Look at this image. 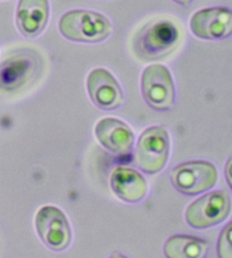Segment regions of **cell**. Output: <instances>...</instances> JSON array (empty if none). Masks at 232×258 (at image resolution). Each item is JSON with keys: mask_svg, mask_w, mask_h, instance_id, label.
<instances>
[{"mask_svg": "<svg viewBox=\"0 0 232 258\" xmlns=\"http://www.w3.org/2000/svg\"><path fill=\"white\" fill-rule=\"evenodd\" d=\"M110 21L102 14L77 9L65 13L59 21L64 38L75 42H101L111 33Z\"/></svg>", "mask_w": 232, "mask_h": 258, "instance_id": "1", "label": "cell"}, {"mask_svg": "<svg viewBox=\"0 0 232 258\" xmlns=\"http://www.w3.org/2000/svg\"><path fill=\"white\" fill-rule=\"evenodd\" d=\"M180 31L171 21L161 20L144 27L135 40V51L144 59H159L178 47Z\"/></svg>", "mask_w": 232, "mask_h": 258, "instance_id": "2", "label": "cell"}, {"mask_svg": "<svg viewBox=\"0 0 232 258\" xmlns=\"http://www.w3.org/2000/svg\"><path fill=\"white\" fill-rule=\"evenodd\" d=\"M170 141L166 129L154 126L145 129L139 136L135 150L136 164L142 171L154 174L161 171L169 158Z\"/></svg>", "mask_w": 232, "mask_h": 258, "instance_id": "3", "label": "cell"}, {"mask_svg": "<svg viewBox=\"0 0 232 258\" xmlns=\"http://www.w3.org/2000/svg\"><path fill=\"white\" fill-rule=\"evenodd\" d=\"M230 211L229 194L224 190H215L193 202L186 210L185 219L194 229H206L223 222Z\"/></svg>", "mask_w": 232, "mask_h": 258, "instance_id": "4", "label": "cell"}, {"mask_svg": "<svg viewBox=\"0 0 232 258\" xmlns=\"http://www.w3.org/2000/svg\"><path fill=\"white\" fill-rule=\"evenodd\" d=\"M216 168L206 161H190L176 167L171 172L173 187L185 195H198L214 187Z\"/></svg>", "mask_w": 232, "mask_h": 258, "instance_id": "5", "label": "cell"}, {"mask_svg": "<svg viewBox=\"0 0 232 258\" xmlns=\"http://www.w3.org/2000/svg\"><path fill=\"white\" fill-rule=\"evenodd\" d=\"M142 93L151 108L166 111L175 103V85L170 71L163 64L154 63L143 72Z\"/></svg>", "mask_w": 232, "mask_h": 258, "instance_id": "6", "label": "cell"}, {"mask_svg": "<svg viewBox=\"0 0 232 258\" xmlns=\"http://www.w3.org/2000/svg\"><path fill=\"white\" fill-rule=\"evenodd\" d=\"M35 228L41 240L50 249L62 251L71 243V227L66 215L58 207H41L35 216Z\"/></svg>", "mask_w": 232, "mask_h": 258, "instance_id": "7", "label": "cell"}, {"mask_svg": "<svg viewBox=\"0 0 232 258\" xmlns=\"http://www.w3.org/2000/svg\"><path fill=\"white\" fill-rule=\"evenodd\" d=\"M190 30L199 39L217 40L232 33V13L226 7L205 8L195 13L190 20Z\"/></svg>", "mask_w": 232, "mask_h": 258, "instance_id": "8", "label": "cell"}, {"mask_svg": "<svg viewBox=\"0 0 232 258\" xmlns=\"http://www.w3.org/2000/svg\"><path fill=\"white\" fill-rule=\"evenodd\" d=\"M92 102L102 110H114L123 103V92L118 82L109 71L95 68L86 81Z\"/></svg>", "mask_w": 232, "mask_h": 258, "instance_id": "9", "label": "cell"}, {"mask_svg": "<svg viewBox=\"0 0 232 258\" xmlns=\"http://www.w3.org/2000/svg\"><path fill=\"white\" fill-rule=\"evenodd\" d=\"M95 136L112 153L126 154L134 144V133L127 123L115 118H103L96 123Z\"/></svg>", "mask_w": 232, "mask_h": 258, "instance_id": "10", "label": "cell"}, {"mask_svg": "<svg viewBox=\"0 0 232 258\" xmlns=\"http://www.w3.org/2000/svg\"><path fill=\"white\" fill-rule=\"evenodd\" d=\"M48 0H20L16 12V24L25 38H35L48 23Z\"/></svg>", "mask_w": 232, "mask_h": 258, "instance_id": "11", "label": "cell"}, {"mask_svg": "<svg viewBox=\"0 0 232 258\" xmlns=\"http://www.w3.org/2000/svg\"><path fill=\"white\" fill-rule=\"evenodd\" d=\"M111 189L124 202L138 203L145 197L147 183L136 170L125 167L115 168L110 177Z\"/></svg>", "mask_w": 232, "mask_h": 258, "instance_id": "12", "label": "cell"}, {"mask_svg": "<svg viewBox=\"0 0 232 258\" xmlns=\"http://www.w3.org/2000/svg\"><path fill=\"white\" fill-rule=\"evenodd\" d=\"M36 67L34 57L17 53L0 64V89L15 90L32 76Z\"/></svg>", "mask_w": 232, "mask_h": 258, "instance_id": "13", "label": "cell"}, {"mask_svg": "<svg viewBox=\"0 0 232 258\" xmlns=\"http://www.w3.org/2000/svg\"><path fill=\"white\" fill-rule=\"evenodd\" d=\"M208 243L193 236L176 234L164 242L163 252L166 258H205Z\"/></svg>", "mask_w": 232, "mask_h": 258, "instance_id": "14", "label": "cell"}, {"mask_svg": "<svg viewBox=\"0 0 232 258\" xmlns=\"http://www.w3.org/2000/svg\"><path fill=\"white\" fill-rule=\"evenodd\" d=\"M217 255L219 258H232L231 248V223H229L221 232L217 241Z\"/></svg>", "mask_w": 232, "mask_h": 258, "instance_id": "15", "label": "cell"}, {"mask_svg": "<svg viewBox=\"0 0 232 258\" xmlns=\"http://www.w3.org/2000/svg\"><path fill=\"white\" fill-rule=\"evenodd\" d=\"M175 3L180 4V5H188L193 2V0H173Z\"/></svg>", "mask_w": 232, "mask_h": 258, "instance_id": "16", "label": "cell"}, {"mask_svg": "<svg viewBox=\"0 0 232 258\" xmlns=\"http://www.w3.org/2000/svg\"><path fill=\"white\" fill-rule=\"evenodd\" d=\"M110 258H127V257L122 255V254H118V252H115V254H113Z\"/></svg>", "mask_w": 232, "mask_h": 258, "instance_id": "17", "label": "cell"}]
</instances>
